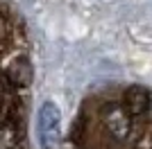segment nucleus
Returning <instances> with one entry per match:
<instances>
[{"label":"nucleus","mask_w":152,"mask_h":149,"mask_svg":"<svg viewBox=\"0 0 152 149\" xmlns=\"http://www.w3.org/2000/svg\"><path fill=\"white\" fill-rule=\"evenodd\" d=\"M2 106H5V86L0 81V111H2Z\"/></svg>","instance_id":"423d86ee"},{"label":"nucleus","mask_w":152,"mask_h":149,"mask_svg":"<svg viewBox=\"0 0 152 149\" xmlns=\"http://www.w3.org/2000/svg\"><path fill=\"white\" fill-rule=\"evenodd\" d=\"M32 63L25 56H16L9 66H7V79L14 86H30L32 84Z\"/></svg>","instance_id":"7ed1b4c3"},{"label":"nucleus","mask_w":152,"mask_h":149,"mask_svg":"<svg viewBox=\"0 0 152 149\" xmlns=\"http://www.w3.org/2000/svg\"><path fill=\"white\" fill-rule=\"evenodd\" d=\"M107 129L118 140H125L129 136V113L123 106H111L107 113Z\"/></svg>","instance_id":"f03ea898"},{"label":"nucleus","mask_w":152,"mask_h":149,"mask_svg":"<svg viewBox=\"0 0 152 149\" xmlns=\"http://www.w3.org/2000/svg\"><path fill=\"white\" fill-rule=\"evenodd\" d=\"M39 142L41 149H55L61 138V111L55 102H43L39 108Z\"/></svg>","instance_id":"f257e3e1"},{"label":"nucleus","mask_w":152,"mask_h":149,"mask_svg":"<svg viewBox=\"0 0 152 149\" xmlns=\"http://www.w3.org/2000/svg\"><path fill=\"white\" fill-rule=\"evenodd\" d=\"M125 108L129 115H143L150 108V93L143 86H132L125 93Z\"/></svg>","instance_id":"20e7f679"},{"label":"nucleus","mask_w":152,"mask_h":149,"mask_svg":"<svg viewBox=\"0 0 152 149\" xmlns=\"http://www.w3.org/2000/svg\"><path fill=\"white\" fill-rule=\"evenodd\" d=\"M16 147V131L14 127L5 124V127H0V149H14Z\"/></svg>","instance_id":"39448f33"}]
</instances>
